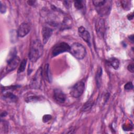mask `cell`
Wrapping results in <instances>:
<instances>
[{
	"label": "cell",
	"instance_id": "44dd1931",
	"mask_svg": "<svg viewBox=\"0 0 134 134\" xmlns=\"http://www.w3.org/2000/svg\"><path fill=\"white\" fill-rule=\"evenodd\" d=\"M38 99V97L37 96H28L26 98V102H34V100H37Z\"/></svg>",
	"mask_w": 134,
	"mask_h": 134
},
{
	"label": "cell",
	"instance_id": "4fadbf2b",
	"mask_svg": "<svg viewBox=\"0 0 134 134\" xmlns=\"http://www.w3.org/2000/svg\"><path fill=\"white\" fill-rule=\"evenodd\" d=\"M3 96L5 99L9 102H14L16 101L17 100V97L16 95H15L14 94L10 92H8L7 91H4Z\"/></svg>",
	"mask_w": 134,
	"mask_h": 134
},
{
	"label": "cell",
	"instance_id": "f1b7e54d",
	"mask_svg": "<svg viewBox=\"0 0 134 134\" xmlns=\"http://www.w3.org/2000/svg\"><path fill=\"white\" fill-rule=\"evenodd\" d=\"M130 39H131L132 42L133 41V35H131V36H130Z\"/></svg>",
	"mask_w": 134,
	"mask_h": 134
},
{
	"label": "cell",
	"instance_id": "7a4b0ae2",
	"mask_svg": "<svg viewBox=\"0 0 134 134\" xmlns=\"http://www.w3.org/2000/svg\"><path fill=\"white\" fill-rule=\"evenodd\" d=\"M94 6L97 13L101 16L108 15L111 7V1L96 0L93 1Z\"/></svg>",
	"mask_w": 134,
	"mask_h": 134
},
{
	"label": "cell",
	"instance_id": "3957f363",
	"mask_svg": "<svg viewBox=\"0 0 134 134\" xmlns=\"http://www.w3.org/2000/svg\"><path fill=\"white\" fill-rule=\"evenodd\" d=\"M69 52L77 59H83L86 54L85 48L82 44L77 42L73 43L70 46Z\"/></svg>",
	"mask_w": 134,
	"mask_h": 134
},
{
	"label": "cell",
	"instance_id": "d4e9b609",
	"mask_svg": "<svg viewBox=\"0 0 134 134\" xmlns=\"http://www.w3.org/2000/svg\"><path fill=\"white\" fill-rule=\"evenodd\" d=\"M127 69H128V70L130 72L133 73V71H134V66H133V64H129L128 66V67H127Z\"/></svg>",
	"mask_w": 134,
	"mask_h": 134
},
{
	"label": "cell",
	"instance_id": "484cf974",
	"mask_svg": "<svg viewBox=\"0 0 134 134\" xmlns=\"http://www.w3.org/2000/svg\"><path fill=\"white\" fill-rule=\"evenodd\" d=\"M35 2H36V1H27L28 4L29 5H31V6H33Z\"/></svg>",
	"mask_w": 134,
	"mask_h": 134
},
{
	"label": "cell",
	"instance_id": "6da1fadb",
	"mask_svg": "<svg viewBox=\"0 0 134 134\" xmlns=\"http://www.w3.org/2000/svg\"><path fill=\"white\" fill-rule=\"evenodd\" d=\"M43 52V47L39 39H35L31 42L29 52V58L31 62H36L39 58L42 55Z\"/></svg>",
	"mask_w": 134,
	"mask_h": 134
},
{
	"label": "cell",
	"instance_id": "30bf717a",
	"mask_svg": "<svg viewBox=\"0 0 134 134\" xmlns=\"http://www.w3.org/2000/svg\"><path fill=\"white\" fill-rule=\"evenodd\" d=\"M53 33V29L47 26L43 27L42 29V36L43 38V43L45 44L47 42Z\"/></svg>",
	"mask_w": 134,
	"mask_h": 134
},
{
	"label": "cell",
	"instance_id": "e0dca14e",
	"mask_svg": "<svg viewBox=\"0 0 134 134\" xmlns=\"http://www.w3.org/2000/svg\"><path fill=\"white\" fill-rule=\"evenodd\" d=\"M26 63H27V59H24V60H22V61L20 63V66L18 69V73H21L23 72L26 68Z\"/></svg>",
	"mask_w": 134,
	"mask_h": 134
},
{
	"label": "cell",
	"instance_id": "7c38bea8",
	"mask_svg": "<svg viewBox=\"0 0 134 134\" xmlns=\"http://www.w3.org/2000/svg\"><path fill=\"white\" fill-rule=\"evenodd\" d=\"M53 96L54 99L60 103H64L66 99L65 94L60 89H55L54 90Z\"/></svg>",
	"mask_w": 134,
	"mask_h": 134
},
{
	"label": "cell",
	"instance_id": "ac0fdd59",
	"mask_svg": "<svg viewBox=\"0 0 134 134\" xmlns=\"http://www.w3.org/2000/svg\"><path fill=\"white\" fill-rule=\"evenodd\" d=\"M122 8L126 10H129L131 7V1H122L120 2Z\"/></svg>",
	"mask_w": 134,
	"mask_h": 134
},
{
	"label": "cell",
	"instance_id": "603a6c76",
	"mask_svg": "<svg viewBox=\"0 0 134 134\" xmlns=\"http://www.w3.org/2000/svg\"><path fill=\"white\" fill-rule=\"evenodd\" d=\"M124 88L126 90H132L133 88V84L131 82H129L127 83H126L125 86H124Z\"/></svg>",
	"mask_w": 134,
	"mask_h": 134
},
{
	"label": "cell",
	"instance_id": "8992f818",
	"mask_svg": "<svg viewBox=\"0 0 134 134\" xmlns=\"http://www.w3.org/2000/svg\"><path fill=\"white\" fill-rule=\"evenodd\" d=\"M84 83L82 81L77 82L71 88L70 91L71 95L74 98L80 97L84 91Z\"/></svg>",
	"mask_w": 134,
	"mask_h": 134
},
{
	"label": "cell",
	"instance_id": "8fae6325",
	"mask_svg": "<svg viewBox=\"0 0 134 134\" xmlns=\"http://www.w3.org/2000/svg\"><path fill=\"white\" fill-rule=\"evenodd\" d=\"M78 33L81 38L90 46L91 37L88 31L83 26H81L78 28Z\"/></svg>",
	"mask_w": 134,
	"mask_h": 134
},
{
	"label": "cell",
	"instance_id": "83f0119b",
	"mask_svg": "<svg viewBox=\"0 0 134 134\" xmlns=\"http://www.w3.org/2000/svg\"><path fill=\"white\" fill-rule=\"evenodd\" d=\"M6 115H7V113L6 112H5V111H4L3 113H1V117H3V116L4 117V116H6Z\"/></svg>",
	"mask_w": 134,
	"mask_h": 134
},
{
	"label": "cell",
	"instance_id": "5bb4252c",
	"mask_svg": "<svg viewBox=\"0 0 134 134\" xmlns=\"http://www.w3.org/2000/svg\"><path fill=\"white\" fill-rule=\"evenodd\" d=\"M107 63L115 70H117L119 67V61L117 58H110L107 60Z\"/></svg>",
	"mask_w": 134,
	"mask_h": 134
},
{
	"label": "cell",
	"instance_id": "ffe728a7",
	"mask_svg": "<svg viewBox=\"0 0 134 134\" xmlns=\"http://www.w3.org/2000/svg\"><path fill=\"white\" fill-rule=\"evenodd\" d=\"M45 74H46V77L47 79V80L49 82H51V75L50 74V69H49V66L48 64H47L45 66Z\"/></svg>",
	"mask_w": 134,
	"mask_h": 134
},
{
	"label": "cell",
	"instance_id": "2e32d148",
	"mask_svg": "<svg viewBox=\"0 0 134 134\" xmlns=\"http://www.w3.org/2000/svg\"><path fill=\"white\" fill-rule=\"evenodd\" d=\"M102 75V69L101 67L99 66L98 67L96 74V81L97 85L98 87H99L100 85Z\"/></svg>",
	"mask_w": 134,
	"mask_h": 134
},
{
	"label": "cell",
	"instance_id": "cb8c5ba5",
	"mask_svg": "<svg viewBox=\"0 0 134 134\" xmlns=\"http://www.w3.org/2000/svg\"><path fill=\"white\" fill-rule=\"evenodd\" d=\"M51 118V116L49 115H45L44 116H43V121L44 122H47Z\"/></svg>",
	"mask_w": 134,
	"mask_h": 134
},
{
	"label": "cell",
	"instance_id": "52a82bcc",
	"mask_svg": "<svg viewBox=\"0 0 134 134\" xmlns=\"http://www.w3.org/2000/svg\"><path fill=\"white\" fill-rule=\"evenodd\" d=\"M20 62L19 58L16 55V53H13L7 61L6 70L7 72H10L14 70L18 66Z\"/></svg>",
	"mask_w": 134,
	"mask_h": 134
},
{
	"label": "cell",
	"instance_id": "9a60e30c",
	"mask_svg": "<svg viewBox=\"0 0 134 134\" xmlns=\"http://www.w3.org/2000/svg\"><path fill=\"white\" fill-rule=\"evenodd\" d=\"M94 104V101L92 99H90L88 100L86 103H85L83 107H82L81 110L82 111H87L91 109L93 105Z\"/></svg>",
	"mask_w": 134,
	"mask_h": 134
},
{
	"label": "cell",
	"instance_id": "9c48e42d",
	"mask_svg": "<svg viewBox=\"0 0 134 134\" xmlns=\"http://www.w3.org/2000/svg\"><path fill=\"white\" fill-rule=\"evenodd\" d=\"M30 30V26L29 24L23 23L21 24L17 29V36L19 37H24L27 35Z\"/></svg>",
	"mask_w": 134,
	"mask_h": 134
},
{
	"label": "cell",
	"instance_id": "4316f807",
	"mask_svg": "<svg viewBox=\"0 0 134 134\" xmlns=\"http://www.w3.org/2000/svg\"><path fill=\"white\" fill-rule=\"evenodd\" d=\"M133 13L132 14H129L127 16V18L129 20H131L132 18H133Z\"/></svg>",
	"mask_w": 134,
	"mask_h": 134
},
{
	"label": "cell",
	"instance_id": "d6986e66",
	"mask_svg": "<svg viewBox=\"0 0 134 134\" xmlns=\"http://www.w3.org/2000/svg\"><path fill=\"white\" fill-rule=\"evenodd\" d=\"M74 5L75 8L78 10L83 9L84 8V4L83 1H75L74 2Z\"/></svg>",
	"mask_w": 134,
	"mask_h": 134
},
{
	"label": "cell",
	"instance_id": "277c9868",
	"mask_svg": "<svg viewBox=\"0 0 134 134\" xmlns=\"http://www.w3.org/2000/svg\"><path fill=\"white\" fill-rule=\"evenodd\" d=\"M42 69L40 67L36 72L35 75L32 77L29 83V86L32 89H38L40 87L42 83Z\"/></svg>",
	"mask_w": 134,
	"mask_h": 134
},
{
	"label": "cell",
	"instance_id": "5b68a950",
	"mask_svg": "<svg viewBox=\"0 0 134 134\" xmlns=\"http://www.w3.org/2000/svg\"><path fill=\"white\" fill-rule=\"evenodd\" d=\"M70 46L64 42H61L55 44L52 50V55L55 57L58 54L65 52L70 51Z\"/></svg>",
	"mask_w": 134,
	"mask_h": 134
},
{
	"label": "cell",
	"instance_id": "ba28073f",
	"mask_svg": "<svg viewBox=\"0 0 134 134\" xmlns=\"http://www.w3.org/2000/svg\"><path fill=\"white\" fill-rule=\"evenodd\" d=\"M95 29L98 37L99 38H103L105 31V21L103 19L99 18L97 20L95 24Z\"/></svg>",
	"mask_w": 134,
	"mask_h": 134
},
{
	"label": "cell",
	"instance_id": "7402d4cb",
	"mask_svg": "<svg viewBox=\"0 0 134 134\" xmlns=\"http://www.w3.org/2000/svg\"><path fill=\"white\" fill-rule=\"evenodd\" d=\"M1 7H0V12L2 14H4L6 11V6L5 3H3L2 1L0 2Z\"/></svg>",
	"mask_w": 134,
	"mask_h": 134
}]
</instances>
